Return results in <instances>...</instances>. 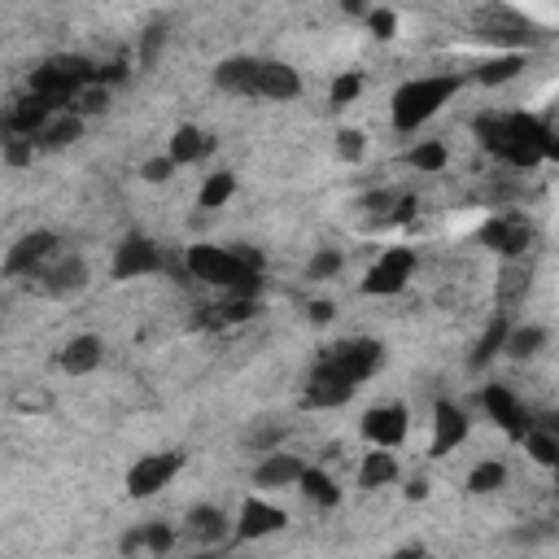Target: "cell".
<instances>
[{"label":"cell","mask_w":559,"mask_h":559,"mask_svg":"<svg viewBox=\"0 0 559 559\" xmlns=\"http://www.w3.org/2000/svg\"><path fill=\"white\" fill-rule=\"evenodd\" d=\"M459 92V75H424L407 79L394 92V127L398 132H415L420 123H428L442 105Z\"/></svg>","instance_id":"6da1fadb"},{"label":"cell","mask_w":559,"mask_h":559,"mask_svg":"<svg viewBox=\"0 0 559 559\" xmlns=\"http://www.w3.org/2000/svg\"><path fill=\"white\" fill-rule=\"evenodd\" d=\"M324 363H332L346 380H354V385H363V380H372L380 367H385V346L372 337H350V341H341V346H332L324 354Z\"/></svg>","instance_id":"7a4b0ae2"},{"label":"cell","mask_w":559,"mask_h":559,"mask_svg":"<svg viewBox=\"0 0 559 559\" xmlns=\"http://www.w3.org/2000/svg\"><path fill=\"white\" fill-rule=\"evenodd\" d=\"M415 249H407V245H394V249H385L380 254V263L367 271V280H363V293H372V297H394V293H402L411 284V276H415Z\"/></svg>","instance_id":"3957f363"},{"label":"cell","mask_w":559,"mask_h":559,"mask_svg":"<svg viewBox=\"0 0 559 559\" xmlns=\"http://www.w3.org/2000/svg\"><path fill=\"white\" fill-rule=\"evenodd\" d=\"M180 468H184V455H180V450L145 455L132 472H127V494H132V498H153V494H162L166 485L175 481V472H180Z\"/></svg>","instance_id":"277c9868"},{"label":"cell","mask_w":559,"mask_h":559,"mask_svg":"<svg viewBox=\"0 0 559 559\" xmlns=\"http://www.w3.org/2000/svg\"><path fill=\"white\" fill-rule=\"evenodd\" d=\"M354 389H359L354 380H346L332 363L319 359V367L311 372V385H306V398H302V402H306V407H315V411L346 407V402L354 398Z\"/></svg>","instance_id":"5b68a950"},{"label":"cell","mask_w":559,"mask_h":559,"mask_svg":"<svg viewBox=\"0 0 559 559\" xmlns=\"http://www.w3.org/2000/svg\"><path fill=\"white\" fill-rule=\"evenodd\" d=\"M481 40L503 44L507 53H525L529 44H538V31H533V22L507 14V9H494V14H485V22H481Z\"/></svg>","instance_id":"8992f818"},{"label":"cell","mask_w":559,"mask_h":559,"mask_svg":"<svg viewBox=\"0 0 559 559\" xmlns=\"http://www.w3.org/2000/svg\"><path fill=\"white\" fill-rule=\"evenodd\" d=\"M411 433V420H407V407L402 402H389V407H372L363 415V437L372 446H389L398 450L402 442H407Z\"/></svg>","instance_id":"52a82bcc"},{"label":"cell","mask_w":559,"mask_h":559,"mask_svg":"<svg viewBox=\"0 0 559 559\" xmlns=\"http://www.w3.org/2000/svg\"><path fill=\"white\" fill-rule=\"evenodd\" d=\"M158 267H162V254L149 236H127L114 249V280H140V276H153Z\"/></svg>","instance_id":"ba28073f"},{"label":"cell","mask_w":559,"mask_h":559,"mask_svg":"<svg viewBox=\"0 0 559 559\" xmlns=\"http://www.w3.org/2000/svg\"><path fill=\"white\" fill-rule=\"evenodd\" d=\"M481 402H485V411H490V420H494L498 428H503L507 437L525 442V433H529V415H525V407H520V398L511 394L507 385H485Z\"/></svg>","instance_id":"9c48e42d"},{"label":"cell","mask_w":559,"mask_h":559,"mask_svg":"<svg viewBox=\"0 0 559 559\" xmlns=\"http://www.w3.org/2000/svg\"><path fill=\"white\" fill-rule=\"evenodd\" d=\"M53 254H57V236L53 232H44V228L40 232H27L14 249H9L5 271H9V276H35V271L49 263Z\"/></svg>","instance_id":"30bf717a"},{"label":"cell","mask_w":559,"mask_h":559,"mask_svg":"<svg viewBox=\"0 0 559 559\" xmlns=\"http://www.w3.org/2000/svg\"><path fill=\"white\" fill-rule=\"evenodd\" d=\"M468 442V415H463L455 402H437L433 407V442H428V455L446 459L455 446Z\"/></svg>","instance_id":"8fae6325"},{"label":"cell","mask_w":559,"mask_h":559,"mask_svg":"<svg viewBox=\"0 0 559 559\" xmlns=\"http://www.w3.org/2000/svg\"><path fill=\"white\" fill-rule=\"evenodd\" d=\"M289 525V516L276 503H263V498H245L241 503V520H236V538L241 542H258L267 533H276Z\"/></svg>","instance_id":"7c38bea8"},{"label":"cell","mask_w":559,"mask_h":559,"mask_svg":"<svg viewBox=\"0 0 559 559\" xmlns=\"http://www.w3.org/2000/svg\"><path fill=\"white\" fill-rule=\"evenodd\" d=\"M258 70H263L258 57H228L214 66V83L232 97H258Z\"/></svg>","instance_id":"4fadbf2b"},{"label":"cell","mask_w":559,"mask_h":559,"mask_svg":"<svg viewBox=\"0 0 559 559\" xmlns=\"http://www.w3.org/2000/svg\"><path fill=\"white\" fill-rule=\"evenodd\" d=\"M481 241L490 245V249H498V254H507V258H516V254H525L529 249V241H533V232L525 228L520 219H490V223H481Z\"/></svg>","instance_id":"5bb4252c"},{"label":"cell","mask_w":559,"mask_h":559,"mask_svg":"<svg viewBox=\"0 0 559 559\" xmlns=\"http://www.w3.org/2000/svg\"><path fill=\"white\" fill-rule=\"evenodd\" d=\"M49 123H53V105L44 101V97H35V92H31L27 101H18L14 110H9V118H5L9 136H27V140H35Z\"/></svg>","instance_id":"9a60e30c"},{"label":"cell","mask_w":559,"mask_h":559,"mask_svg":"<svg viewBox=\"0 0 559 559\" xmlns=\"http://www.w3.org/2000/svg\"><path fill=\"white\" fill-rule=\"evenodd\" d=\"M258 97L297 101L302 97V79H297V70L284 66V62H263V70H258Z\"/></svg>","instance_id":"2e32d148"},{"label":"cell","mask_w":559,"mask_h":559,"mask_svg":"<svg viewBox=\"0 0 559 559\" xmlns=\"http://www.w3.org/2000/svg\"><path fill=\"white\" fill-rule=\"evenodd\" d=\"M105 359V341L101 337H92V332H83V337H70L66 341V350H62V367L70 376H88V372H97Z\"/></svg>","instance_id":"e0dca14e"},{"label":"cell","mask_w":559,"mask_h":559,"mask_svg":"<svg viewBox=\"0 0 559 559\" xmlns=\"http://www.w3.org/2000/svg\"><path fill=\"white\" fill-rule=\"evenodd\" d=\"M302 472H306V463L297 459V455H280V450H271V455L258 463L254 481L263 485V490H284V485H297V481H302Z\"/></svg>","instance_id":"ac0fdd59"},{"label":"cell","mask_w":559,"mask_h":559,"mask_svg":"<svg viewBox=\"0 0 559 559\" xmlns=\"http://www.w3.org/2000/svg\"><path fill=\"white\" fill-rule=\"evenodd\" d=\"M206 153H214V136H206V132H197L193 123L175 127V136H171V149H166V158H171L175 166L201 162V158H206Z\"/></svg>","instance_id":"d6986e66"},{"label":"cell","mask_w":559,"mask_h":559,"mask_svg":"<svg viewBox=\"0 0 559 559\" xmlns=\"http://www.w3.org/2000/svg\"><path fill=\"white\" fill-rule=\"evenodd\" d=\"M398 477V459L389 455V446H372L359 463V490H385Z\"/></svg>","instance_id":"ffe728a7"},{"label":"cell","mask_w":559,"mask_h":559,"mask_svg":"<svg viewBox=\"0 0 559 559\" xmlns=\"http://www.w3.org/2000/svg\"><path fill=\"white\" fill-rule=\"evenodd\" d=\"M83 284H88L83 258H66V263H57L53 271H44V289H49L53 297H70V293H79Z\"/></svg>","instance_id":"44dd1931"},{"label":"cell","mask_w":559,"mask_h":559,"mask_svg":"<svg viewBox=\"0 0 559 559\" xmlns=\"http://www.w3.org/2000/svg\"><path fill=\"white\" fill-rule=\"evenodd\" d=\"M188 533H193L197 542L219 546L223 538H228V516H223L219 507H193L188 511Z\"/></svg>","instance_id":"7402d4cb"},{"label":"cell","mask_w":559,"mask_h":559,"mask_svg":"<svg viewBox=\"0 0 559 559\" xmlns=\"http://www.w3.org/2000/svg\"><path fill=\"white\" fill-rule=\"evenodd\" d=\"M525 70V53H503V57H490V62L477 66V83H485V88H503V83H511Z\"/></svg>","instance_id":"603a6c76"},{"label":"cell","mask_w":559,"mask_h":559,"mask_svg":"<svg viewBox=\"0 0 559 559\" xmlns=\"http://www.w3.org/2000/svg\"><path fill=\"white\" fill-rule=\"evenodd\" d=\"M446 162H450V149L442 145V140H420V145L407 149V166L411 171H420V175L446 171Z\"/></svg>","instance_id":"cb8c5ba5"},{"label":"cell","mask_w":559,"mask_h":559,"mask_svg":"<svg viewBox=\"0 0 559 559\" xmlns=\"http://www.w3.org/2000/svg\"><path fill=\"white\" fill-rule=\"evenodd\" d=\"M297 485H302V494L311 498L315 507H341V490H337V481H332L324 468H306Z\"/></svg>","instance_id":"d4e9b609"},{"label":"cell","mask_w":559,"mask_h":559,"mask_svg":"<svg viewBox=\"0 0 559 559\" xmlns=\"http://www.w3.org/2000/svg\"><path fill=\"white\" fill-rule=\"evenodd\" d=\"M79 136H83V114H62V118H53L35 140H40L44 149H66V145H75Z\"/></svg>","instance_id":"484cf974"},{"label":"cell","mask_w":559,"mask_h":559,"mask_svg":"<svg viewBox=\"0 0 559 559\" xmlns=\"http://www.w3.org/2000/svg\"><path fill=\"white\" fill-rule=\"evenodd\" d=\"M507 485V468L498 459H485L468 472V494H498Z\"/></svg>","instance_id":"4316f807"},{"label":"cell","mask_w":559,"mask_h":559,"mask_svg":"<svg viewBox=\"0 0 559 559\" xmlns=\"http://www.w3.org/2000/svg\"><path fill=\"white\" fill-rule=\"evenodd\" d=\"M507 332H511L507 319H494V324L485 328V337L477 341V350H472V367H485L490 359H498V354L507 350Z\"/></svg>","instance_id":"83f0119b"},{"label":"cell","mask_w":559,"mask_h":559,"mask_svg":"<svg viewBox=\"0 0 559 559\" xmlns=\"http://www.w3.org/2000/svg\"><path fill=\"white\" fill-rule=\"evenodd\" d=\"M232 193H236V175L232 171H214L206 184H201V210H219V206H228L232 201Z\"/></svg>","instance_id":"f1b7e54d"},{"label":"cell","mask_w":559,"mask_h":559,"mask_svg":"<svg viewBox=\"0 0 559 559\" xmlns=\"http://www.w3.org/2000/svg\"><path fill=\"white\" fill-rule=\"evenodd\" d=\"M546 346V332L542 328H533V324H525V328H511L507 332V350L503 354H511V359H533Z\"/></svg>","instance_id":"f546056e"},{"label":"cell","mask_w":559,"mask_h":559,"mask_svg":"<svg viewBox=\"0 0 559 559\" xmlns=\"http://www.w3.org/2000/svg\"><path fill=\"white\" fill-rule=\"evenodd\" d=\"M525 450L542 463V468H559V433H538V428H529Z\"/></svg>","instance_id":"4dcf8cb0"},{"label":"cell","mask_w":559,"mask_h":559,"mask_svg":"<svg viewBox=\"0 0 559 559\" xmlns=\"http://www.w3.org/2000/svg\"><path fill=\"white\" fill-rule=\"evenodd\" d=\"M359 92H363V75H359V70H341V75L332 79V88H328V101L337 105V110H346L350 101H359Z\"/></svg>","instance_id":"1f68e13d"},{"label":"cell","mask_w":559,"mask_h":559,"mask_svg":"<svg viewBox=\"0 0 559 559\" xmlns=\"http://www.w3.org/2000/svg\"><path fill=\"white\" fill-rule=\"evenodd\" d=\"M175 546V529L166 525V520H149L145 525V551L149 555H166Z\"/></svg>","instance_id":"d6a6232c"},{"label":"cell","mask_w":559,"mask_h":559,"mask_svg":"<svg viewBox=\"0 0 559 559\" xmlns=\"http://www.w3.org/2000/svg\"><path fill=\"white\" fill-rule=\"evenodd\" d=\"M341 263H346V258H341L337 249H319L311 263H306V276H311V280H332L341 271Z\"/></svg>","instance_id":"836d02e7"},{"label":"cell","mask_w":559,"mask_h":559,"mask_svg":"<svg viewBox=\"0 0 559 559\" xmlns=\"http://www.w3.org/2000/svg\"><path fill=\"white\" fill-rule=\"evenodd\" d=\"M105 105H110V88H105V83H92V88H83L75 97L79 114H105Z\"/></svg>","instance_id":"e575fe53"},{"label":"cell","mask_w":559,"mask_h":559,"mask_svg":"<svg viewBox=\"0 0 559 559\" xmlns=\"http://www.w3.org/2000/svg\"><path fill=\"white\" fill-rule=\"evenodd\" d=\"M367 27H372V35H380V40H394L398 14L394 9H372V14H367Z\"/></svg>","instance_id":"d590c367"},{"label":"cell","mask_w":559,"mask_h":559,"mask_svg":"<svg viewBox=\"0 0 559 559\" xmlns=\"http://www.w3.org/2000/svg\"><path fill=\"white\" fill-rule=\"evenodd\" d=\"M31 158H35V140H27V136H9L5 162H9V166H27Z\"/></svg>","instance_id":"8d00e7d4"},{"label":"cell","mask_w":559,"mask_h":559,"mask_svg":"<svg viewBox=\"0 0 559 559\" xmlns=\"http://www.w3.org/2000/svg\"><path fill=\"white\" fill-rule=\"evenodd\" d=\"M337 153H341L346 162H359L363 153H367V136H363V132H341V136H337Z\"/></svg>","instance_id":"74e56055"},{"label":"cell","mask_w":559,"mask_h":559,"mask_svg":"<svg viewBox=\"0 0 559 559\" xmlns=\"http://www.w3.org/2000/svg\"><path fill=\"white\" fill-rule=\"evenodd\" d=\"M280 428L276 424H263V428H254V433H249V446L254 450H263V455H271V450H280Z\"/></svg>","instance_id":"f35d334b"},{"label":"cell","mask_w":559,"mask_h":559,"mask_svg":"<svg viewBox=\"0 0 559 559\" xmlns=\"http://www.w3.org/2000/svg\"><path fill=\"white\" fill-rule=\"evenodd\" d=\"M140 175H145L149 184H166L175 175V162L171 158H149L145 166H140Z\"/></svg>","instance_id":"ab89813d"},{"label":"cell","mask_w":559,"mask_h":559,"mask_svg":"<svg viewBox=\"0 0 559 559\" xmlns=\"http://www.w3.org/2000/svg\"><path fill=\"white\" fill-rule=\"evenodd\" d=\"M162 44H166V27H149L145 31V40H140V62H153V57L162 53Z\"/></svg>","instance_id":"60d3db41"},{"label":"cell","mask_w":559,"mask_h":559,"mask_svg":"<svg viewBox=\"0 0 559 559\" xmlns=\"http://www.w3.org/2000/svg\"><path fill=\"white\" fill-rule=\"evenodd\" d=\"M118 551H123V555H136V551H145V525L127 529V533H123V542H118Z\"/></svg>","instance_id":"b9f144b4"},{"label":"cell","mask_w":559,"mask_h":559,"mask_svg":"<svg viewBox=\"0 0 559 559\" xmlns=\"http://www.w3.org/2000/svg\"><path fill=\"white\" fill-rule=\"evenodd\" d=\"M123 79H127V66L123 62H110V66L97 70V83H123Z\"/></svg>","instance_id":"7bdbcfd3"},{"label":"cell","mask_w":559,"mask_h":559,"mask_svg":"<svg viewBox=\"0 0 559 559\" xmlns=\"http://www.w3.org/2000/svg\"><path fill=\"white\" fill-rule=\"evenodd\" d=\"M332 315H337L332 302H311V324H332Z\"/></svg>","instance_id":"ee69618b"},{"label":"cell","mask_w":559,"mask_h":559,"mask_svg":"<svg viewBox=\"0 0 559 559\" xmlns=\"http://www.w3.org/2000/svg\"><path fill=\"white\" fill-rule=\"evenodd\" d=\"M341 9H346L350 18H363V14H367V5H363V0H341Z\"/></svg>","instance_id":"f6af8a7d"},{"label":"cell","mask_w":559,"mask_h":559,"mask_svg":"<svg viewBox=\"0 0 559 559\" xmlns=\"http://www.w3.org/2000/svg\"><path fill=\"white\" fill-rule=\"evenodd\" d=\"M407 498H411V503H415V498H428V481H411L407 485Z\"/></svg>","instance_id":"bcb514c9"}]
</instances>
